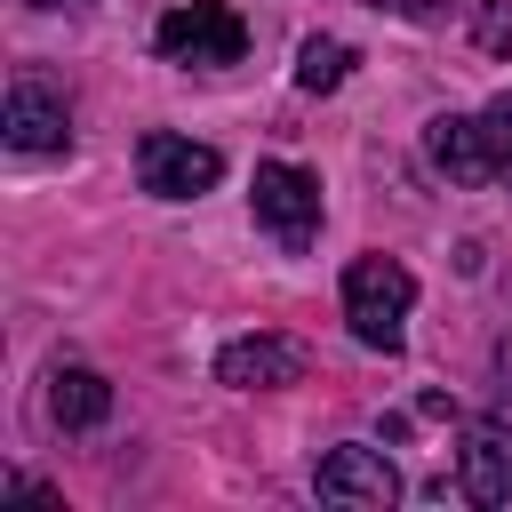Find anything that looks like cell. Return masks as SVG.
<instances>
[{
	"instance_id": "cell-6",
	"label": "cell",
	"mask_w": 512,
	"mask_h": 512,
	"mask_svg": "<svg viewBox=\"0 0 512 512\" xmlns=\"http://www.w3.org/2000/svg\"><path fill=\"white\" fill-rule=\"evenodd\" d=\"M312 488H320V504H344V512H384V504H400V472H392L376 448H360V440L328 448V456L312 464Z\"/></svg>"
},
{
	"instance_id": "cell-11",
	"label": "cell",
	"mask_w": 512,
	"mask_h": 512,
	"mask_svg": "<svg viewBox=\"0 0 512 512\" xmlns=\"http://www.w3.org/2000/svg\"><path fill=\"white\" fill-rule=\"evenodd\" d=\"M344 72H352V48H344V40H328V32H312V40L296 48V88H304V96L344 88Z\"/></svg>"
},
{
	"instance_id": "cell-12",
	"label": "cell",
	"mask_w": 512,
	"mask_h": 512,
	"mask_svg": "<svg viewBox=\"0 0 512 512\" xmlns=\"http://www.w3.org/2000/svg\"><path fill=\"white\" fill-rule=\"evenodd\" d=\"M472 40H480L488 56H512V8H480V24H472Z\"/></svg>"
},
{
	"instance_id": "cell-4",
	"label": "cell",
	"mask_w": 512,
	"mask_h": 512,
	"mask_svg": "<svg viewBox=\"0 0 512 512\" xmlns=\"http://www.w3.org/2000/svg\"><path fill=\"white\" fill-rule=\"evenodd\" d=\"M216 176H224V152L216 144H192L176 128H144L136 136V184L152 200H200Z\"/></svg>"
},
{
	"instance_id": "cell-7",
	"label": "cell",
	"mask_w": 512,
	"mask_h": 512,
	"mask_svg": "<svg viewBox=\"0 0 512 512\" xmlns=\"http://www.w3.org/2000/svg\"><path fill=\"white\" fill-rule=\"evenodd\" d=\"M456 496L480 504V512L512 496V424H496V416H472V424H464V448H456Z\"/></svg>"
},
{
	"instance_id": "cell-13",
	"label": "cell",
	"mask_w": 512,
	"mask_h": 512,
	"mask_svg": "<svg viewBox=\"0 0 512 512\" xmlns=\"http://www.w3.org/2000/svg\"><path fill=\"white\" fill-rule=\"evenodd\" d=\"M368 8H392V16H440V0H368Z\"/></svg>"
},
{
	"instance_id": "cell-14",
	"label": "cell",
	"mask_w": 512,
	"mask_h": 512,
	"mask_svg": "<svg viewBox=\"0 0 512 512\" xmlns=\"http://www.w3.org/2000/svg\"><path fill=\"white\" fill-rule=\"evenodd\" d=\"M32 8H88V0H32Z\"/></svg>"
},
{
	"instance_id": "cell-3",
	"label": "cell",
	"mask_w": 512,
	"mask_h": 512,
	"mask_svg": "<svg viewBox=\"0 0 512 512\" xmlns=\"http://www.w3.org/2000/svg\"><path fill=\"white\" fill-rule=\"evenodd\" d=\"M152 48H160L168 64L216 72V64H240V56H248V24H240L224 0H184V8H168V16H160Z\"/></svg>"
},
{
	"instance_id": "cell-10",
	"label": "cell",
	"mask_w": 512,
	"mask_h": 512,
	"mask_svg": "<svg viewBox=\"0 0 512 512\" xmlns=\"http://www.w3.org/2000/svg\"><path fill=\"white\" fill-rule=\"evenodd\" d=\"M48 416H56L64 432H96V424L112 416V384H104L96 368H80V360H72V368H56V376H48Z\"/></svg>"
},
{
	"instance_id": "cell-9",
	"label": "cell",
	"mask_w": 512,
	"mask_h": 512,
	"mask_svg": "<svg viewBox=\"0 0 512 512\" xmlns=\"http://www.w3.org/2000/svg\"><path fill=\"white\" fill-rule=\"evenodd\" d=\"M304 360L312 352L296 336H240V344L216 352V384H232V392H280V384L304 376Z\"/></svg>"
},
{
	"instance_id": "cell-1",
	"label": "cell",
	"mask_w": 512,
	"mask_h": 512,
	"mask_svg": "<svg viewBox=\"0 0 512 512\" xmlns=\"http://www.w3.org/2000/svg\"><path fill=\"white\" fill-rule=\"evenodd\" d=\"M424 152L448 184H496L512 176V88L488 104V112H440L424 128Z\"/></svg>"
},
{
	"instance_id": "cell-8",
	"label": "cell",
	"mask_w": 512,
	"mask_h": 512,
	"mask_svg": "<svg viewBox=\"0 0 512 512\" xmlns=\"http://www.w3.org/2000/svg\"><path fill=\"white\" fill-rule=\"evenodd\" d=\"M8 144L16 152H64L72 144V112H64V88L40 80V72H16L8 80Z\"/></svg>"
},
{
	"instance_id": "cell-5",
	"label": "cell",
	"mask_w": 512,
	"mask_h": 512,
	"mask_svg": "<svg viewBox=\"0 0 512 512\" xmlns=\"http://www.w3.org/2000/svg\"><path fill=\"white\" fill-rule=\"evenodd\" d=\"M248 208H256V224H264L280 248H312V232H320V176L296 168V160H264Z\"/></svg>"
},
{
	"instance_id": "cell-2",
	"label": "cell",
	"mask_w": 512,
	"mask_h": 512,
	"mask_svg": "<svg viewBox=\"0 0 512 512\" xmlns=\"http://www.w3.org/2000/svg\"><path fill=\"white\" fill-rule=\"evenodd\" d=\"M408 304H416V272L400 264V256H352V272H344V320H352V336L368 344V352H400L408 344Z\"/></svg>"
}]
</instances>
